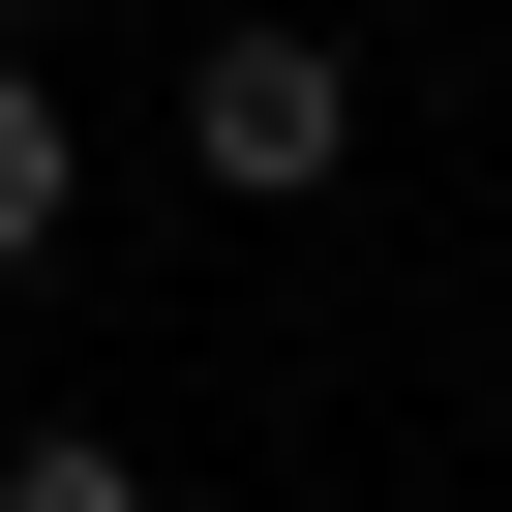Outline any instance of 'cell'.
Masks as SVG:
<instances>
[{"label": "cell", "instance_id": "obj_3", "mask_svg": "<svg viewBox=\"0 0 512 512\" xmlns=\"http://www.w3.org/2000/svg\"><path fill=\"white\" fill-rule=\"evenodd\" d=\"M0 512H151V452H91V422H31V452H0Z\"/></svg>", "mask_w": 512, "mask_h": 512}, {"label": "cell", "instance_id": "obj_1", "mask_svg": "<svg viewBox=\"0 0 512 512\" xmlns=\"http://www.w3.org/2000/svg\"><path fill=\"white\" fill-rule=\"evenodd\" d=\"M181 181H211V211H332V181H362V61L302 31V0H241V31L181 61Z\"/></svg>", "mask_w": 512, "mask_h": 512}, {"label": "cell", "instance_id": "obj_2", "mask_svg": "<svg viewBox=\"0 0 512 512\" xmlns=\"http://www.w3.org/2000/svg\"><path fill=\"white\" fill-rule=\"evenodd\" d=\"M0 272H61V61L0 31Z\"/></svg>", "mask_w": 512, "mask_h": 512}, {"label": "cell", "instance_id": "obj_4", "mask_svg": "<svg viewBox=\"0 0 512 512\" xmlns=\"http://www.w3.org/2000/svg\"><path fill=\"white\" fill-rule=\"evenodd\" d=\"M0 31H91V0H0Z\"/></svg>", "mask_w": 512, "mask_h": 512}]
</instances>
